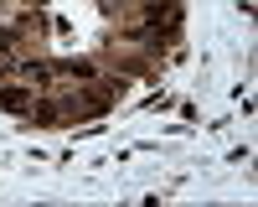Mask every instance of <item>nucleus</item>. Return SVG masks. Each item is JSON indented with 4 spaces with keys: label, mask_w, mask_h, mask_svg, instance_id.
Instances as JSON below:
<instances>
[{
    "label": "nucleus",
    "mask_w": 258,
    "mask_h": 207,
    "mask_svg": "<svg viewBox=\"0 0 258 207\" xmlns=\"http://www.w3.org/2000/svg\"><path fill=\"white\" fill-rule=\"evenodd\" d=\"M0 104H6V109H16V114H21V109H26V88H11V93H0Z\"/></svg>",
    "instance_id": "nucleus-1"
}]
</instances>
